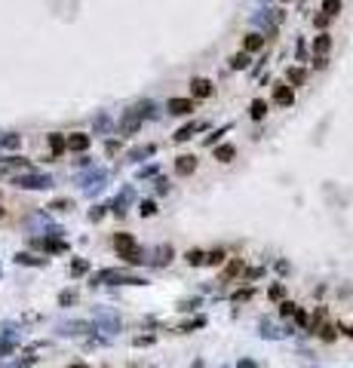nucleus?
I'll return each mask as SVG.
<instances>
[{
  "label": "nucleus",
  "instance_id": "20e7f679",
  "mask_svg": "<svg viewBox=\"0 0 353 368\" xmlns=\"http://www.w3.org/2000/svg\"><path fill=\"white\" fill-rule=\"evenodd\" d=\"M95 283H132V286H141L144 279H141V276H129V273H123V270H105V273L95 276Z\"/></svg>",
  "mask_w": 353,
  "mask_h": 368
},
{
  "label": "nucleus",
  "instance_id": "9b49d317",
  "mask_svg": "<svg viewBox=\"0 0 353 368\" xmlns=\"http://www.w3.org/2000/svg\"><path fill=\"white\" fill-rule=\"evenodd\" d=\"M237 157V147L234 144H221V147H215V160L218 163H231Z\"/></svg>",
  "mask_w": 353,
  "mask_h": 368
},
{
  "label": "nucleus",
  "instance_id": "ea45409f",
  "mask_svg": "<svg viewBox=\"0 0 353 368\" xmlns=\"http://www.w3.org/2000/svg\"><path fill=\"white\" fill-rule=\"evenodd\" d=\"M132 368H138V365H132ZM141 368H144V365H141Z\"/></svg>",
  "mask_w": 353,
  "mask_h": 368
},
{
  "label": "nucleus",
  "instance_id": "f257e3e1",
  "mask_svg": "<svg viewBox=\"0 0 353 368\" xmlns=\"http://www.w3.org/2000/svg\"><path fill=\"white\" fill-rule=\"evenodd\" d=\"M114 249L120 252V258L126 264H141V249L135 246L132 233H114Z\"/></svg>",
  "mask_w": 353,
  "mask_h": 368
},
{
  "label": "nucleus",
  "instance_id": "2f4dec72",
  "mask_svg": "<svg viewBox=\"0 0 353 368\" xmlns=\"http://www.w3.org/2000/svg\"><path fill=\"white\" fill-rule=\"evenodd\" d=\"M188 261H191V264H203V255H200V252H191Z\"/></svg>",
  "mask_w": 353,
  "mask_h": 368
},
{
  "label": "nucleus",
  "instance_id": "a878e982",
  "mask_svg": "<svg viewBox=\"0 0 353 368\" xmlns=\"http://www.w3.org/2000/svg\"><path fill=\"white\" fill-rule=\"evenodd\" d=\"M169 255H172V249H169V246L157 249V264H169Z\"/></svg>",
  "mask_w": 353,
  "mask_h": 368
},
{
  "label": "nucleus",
  "instance_id": "c9c22d12",
  "mask_svg": "<svg viewBox=\"0 0 353 368\" xmlns=\"http://www.w3.org/2000/svg\"><path fill=\"white\" fill-rule=\"evenodd\" d=\"M95 129H108V117H95Z\"/></svg>",
  "mask_w": 353,
  "mask_h": 368
},
{
  "label": "nucleus",
  "instance_id": "7c9ffc66",
  "mask_svg": "<svg viewBox=\"0 0 353 368\" xmlns=\"http://www.w3.org/2000/svg\"><path fill=\"white\" fill-rule=\"evenodd\" d=\"M314 21H317V28H326V25H329V15H326V12H323V15H317V18H314Z\"/></svg>",
  "mask_w": 353,
  "mask_h": 368
},
{
  "label": "nucleus",
  "instance_id": "c85d7f7f",
  "mask_svg": "<svg viewBox=\"0 0 353 368\" xmlns=\"http://www.w3.org/2000/svg\"><path fill=\"white\" fill-rule=\"evenodd\" d=\"M154 212H157V206H154L151 200H148V203H141V215H154Z\"/></svg>",
  "mask_w": 353,
  "mask_h": 368
},
{
  "label": "nucleus",
  "instance_id": "e433bc0d",
  "mask_svg": "<svg viewBox=\"0 0 353 368\" xmlns=\"http://www.w3.org/2000/svg\"><path fill=\"white\" fill-rule=\"evenodd\" d=\"M58 301H61V304H74V292H65V295H61Z\"/></svg>",
  "mask_w": 353,
  "mask_h": 368
},
{
  "label": "nucleus",
  "instance_id": "bb28decb",
  "mask_svg": "<svg viewBox=\"0 0 353 368\" xmlns=\"http://www.w3.org/2000/svg\"><path fill=\"white\" fill-rule=\"evenodd\" d=\"M295 310H298V307H295L292 301H283V304H280V313H283V316H295Z\"/></svg>",
  "mask_w": 353,
  "mask_h": 368
},
{
  "label": "nucleus",
  "instance_id": "58836bf2",
  "mask_svg": "<svg viewBox=\"0 0 353 368\" xmlns=\"http://www.w3.org/2000/svg\"><path fill=\"white\" fill-rule=\"evenodd\" d=\"M3 215H6V209H3V206H0V218H3Z\"/></svg>",
  "mask_w": 353,
  "mask_h": 368
},
{
  "label": "nucleus",
  "instance_id": "f3484780",
  "mask_svg": "<svg viewBox=\"0 0 353 368\" xmlns=\"http://www.w3.org/2000/svg\"><path fill=\"white\" fill-rule=\"evenodd\" d=\"M249 114H252V120H264V114H267V104H264L261 98H258V101H252Z\"/></svg>",
  "mask_w": 353,
  "mask_h": 368
},
{
  "label": "nucleus",
  "instance_id": "7ed1b4c3",
  "mask_svg": "<svg viewBox=\"0 0 353 368\" xmlns=\"http://www.w3.org/2000/svg\"><path fill=\"white\" fill-rule=\"evenodd\" d=\"M12 184H15V187H22V190H46V187H52V178H49V175L28 172V175H15V178H12Z\"/></svg>",
  "mask_w": 353,
  "mask_h": 368
},
{
  "label": "nucleus",
  "instance_id": "cd10ccee",
  "mask_svg": "<svg viewBox=\"0 0 353 368\" xmlns=\"http://www.w3.org/2000/svg\"><path fill=\"white\" fill-rule=\"evenodd\" d=\"M52 209H58V212H68V209H71V200H55V203H52Z\"/></svg>",
  "mask_w": 353,
  "mask_h": 368
},
{
  "label": "nucleus",
  "instance_id": "1a4fd4ad",
  "mask_svg": "<svg viewBox=\"0 0 353 368\" xmlns=\"http://www.w3.org/2000/svg\"><path fill=\"white\" fill-rule=\"evenodd\" d=\"M274 98H277V104H280V107H289V104H292V98H295V95H292V89H289V86H286V83H280V86H277V89H274Z\"/></svg>",
  "mask_w": 353,
  "mask_h": 368
},
{
  "label": "nucleus",
  "instance_id": "aec40b11",
  "mask_svg": "<svg viewBox=\"0 0 353 368\" xmlns=\"http://www.w3.org/2000/svg\"><path fill=\"white\" fill-rule=\"evenodd\" d=\"M34 356H25V359H15V362H0V368H31Z\"/></svg>",
  "mask_w": 353,
  "mask_h": 368
},
{
  "label": "nucleus",
  "instance_id": "393cba45",
  "mask_svg": "<svg viewBox=\"0 0 353 368\" xmlns=\"http://www.w3.org/2000/svg\"><path fill=\"white\" fill-rule=\"evenodd\" d=\"M151 154H154V144H144V147H138V150H132L129 157H132V160H138V157H151Z\"/></svg>",
  "mask_w": 353,
  "mask_h": 368
},
{
  "label": "nucleus",
  "instance_id": "412c9836",
  "mask_svg": "<svg viewBox=\"0 0 353 368\" xmlns=\"http://www.w3.org/2000/svg\"><path fill=\"white\" fill-rule=\"evenodd\" d=\"M289 83H292V86H301V83H304V71H301V68H289Z\"/></svg>",
  "mask_w": 353,
  "mask_h": 368
},
{
  "label": "nucleus",
  "instance_id": "5701e85b",
  "mask_svg": "<svg viewBox=\"0 0 353 368\" xmlns=\"http://www.w3.org/2000/svg\"><path fill=\"white\" fill-rule=\"evenodd\" d=\"M15 261H18V264H37V267H43V264H46L43 258H31V255H25V252H22V255H15Z\"/></svg>",
  "mask_w": 353,
  "mask_h": 368
},
{
  "label": "nucleus",
  "instance_id": "39448f33",
  "mask_svg": "<svg viewBox=\"0 0 353 368\" xmlns=\"http://www.w3.org/2000/svg\"><path fill=\"white\" fill-rule=\"evenodd\" d=\"M86 147H89V135H83V132H74V135H68V138H65V150L83 154Z\"/></svg>",
  "mask_w": 353,
  "mask_h": 368
},
{
  "label": "nucleus",
  "instance_id": "9d476101",
  "mask_svg": "<svg viewBox=\"0 0 353 368\" xmlns=\"http://www.w3.org/2000/svg\"><path fill=\"white\" fill-rule=\"evenodd\" d=\"M243 46H246V52H258V49L264 46V37L252 31V34H246V40H243Z\"/></svg>",
  "mask_w": 353,
  "mask_h": 368
},
{
  "label": "nucleus",
  "instance_id": "0eeeda50",
  "mask_svg": "<svg viewBox=\"0 0 353 368\" xmlns=\"http://www.w3.org/2000/svg\"><path fill=\"white\" fill-rule=\"evenodd\" d=\"M191 92H194V98H209V95H212V80L197 77V80L191 83Z\"/></svg>",
  "mask_w": 353,
  "mask_h": 368
},
{
  "label": "nucleus",
  "instance_id": "6e6552de",
  "mask_svg": "<svg viewBox=\"0 0 353 368\" xmlns=\"http://www.w3.org/2000/svg\"><path fill=\"white\" fill-rule=\"evenodd\" d=\"M194 169H197V157L184 154V157H178V160H175V172H178V175H191Z\"/></svg>",
  "mask_w": 353,
  "mask_h": 368
},
{
  "label": "nucleus",
  "instance_id": "4be33fe9",
  "mask_svg": "<svg viewBox=\"0 0 353 368\" xmlns=\"http://www.w3.org/2000/svg\"><path fill=\"white\" fill-rule=\"evenodd\" d=\"M221 261H224V252H221V249H215V252L203 255V264H221Z\"/></svg>",
  "mask_w": 353,
  "mask_h": 368
},
{
  "label": "nucleus",
  "instance_id": "b1692460",
  "mask_svg": "<svg viewBox=\"0 0 353 368\" xmlns=\"http://www.w3.org/2000/svg\"><path fill=\"white\" fill-rule=\"evenodd\" d=\"M194 129H200V123H197V126H184V129H178V132H175V141H188Z\"/></svg>",
  "mask_w": 353,
  "mask_h": 368
},
{
  "label": "nucleus",
  "instance_id": "473e14b6",
  "mask_svg": "<svg viewBox=\"0 0 353 368\" xmlns=\"http://www.w3.org/2000/svg\"><path fill=\"white\" fill-rule=\"evenodd\" d=\"M271 298L280 301V298H283V286H274V289H271Z\"/></svg>",
  "mask_w": 353,
  "mask_h": 368
},
{
  "label": "nucleus",
  "instance_id": "a211bd4d",
  "mask_svg": "<svg viewBox=\"0 0 353 368\" xmlns=\"http://www.w3.org/2000/svg\"><path fill=\"white\" fill-rule=\"evenodd\" d=\"M323 12H326L329 18H335V15L341 12V0H323Z\"/></svg>",
  "mask_w": 353,
  "mask_h": 368
},
{
  "label": "nucleus",
  "instance_id": "4c0bfd02",
  "mask_svg": "<svg viewBox=\"0 0 353 368\" xmlns=\"http://www.w3.org/2000/svg\"><path fill=\"white\" fill-rule=\"evenodd\" d=\"M304 55H307V46H304V40H301V43H298V58L304 61Z\"/></svg>",
  "mask_w": 353,
  "mask_h": 368
},
{
  "label": "nucleus",
  "instance_id": "6ab92c4d",
  "mask_svg": "<svg viewBox=\"0 0 353 368\" xmlns=\"http://www.w3.org/2000/svg\"><path fill=\"white\" fill-rule=\"evenodd\" d=\"M231 68H249V52H240V55H231Z\"/></svg>",
  "mask_w": 353,
  "mask_h": 368
},
{
  "label": "nucleus",
  "instance_id": "a19ab883",
  "mask_svg": "<svg viewBox=\"0 0 353 368\" xmlns=\"http://www.w3.org/2000/svg\"><path fill=\"white\" fill-rule=\"evenodd\" d=\"M286 3H289V0H286Z\"/></svg>",
  "mask_w": 353,
  "mask_h": 368
},
{
  "label": "nucleus",
  "instance_id": "c756f323",
  "mask_svg": "<svg viewBox=\"0 0 353 368\" xmlns=\"http://www.w3.org/2000/svg\"><path fill=\"white\" fill-rule=\"evenodd\" d=\"M148 344H154V338H151V335H144V338H135V347H148Z\"/></svg>",
  "mask_w": 353,
  "mask_h": 368
},
{
  "label": "nucleus",
  "instance_id": "f8f14e48",
  "mask_svg": "<svg viewBox=\"0 0 353 368\" xmlns=\"http://www.w3.org/2000/svg\"><path fill=\"white\" fill-rule=\"evenodd\" d=\"M314 49H317L320 55H326V52L332 49V37H329V34H320V37L314 40Z\"/></svg>",
  "mask_w": 353,
  "mask_h": 368
},
{
  "label": "nucleus",
  "instance_id": "ddd939ff",
  "mask_svg": "<svg viewBox=\"0 0 353 368\" xmlns=\"http://www.w3.org/2000/svg\"><path fill=\"white\" fill-rule=\"evenodd\" d=\"M46 141H49V150H52L55 157H58V154L65 150V135H58V132H52V135H49Z\"/></svg>",
  "mask_w": 353,
  "mask_h": 368
},
{
  "label": "nucleus",
  "instance_id": "2eb2a0df",
  "mask_svg": "<svg viewBox=\"0 0 353 368\" xmlns=\"http://www.w3.org/2000/svg\"><path fill=\"white\" fill-rule=\"evenodd\" d=\"M3 169H31V163L25 157H9V160H3Z\"/></svg>",
  "mask_w": 353,
  "mask_h": 368
},
{
  "label": "nucleus",
  "instance_id": "dca6fc26",
  "mask_svg": "<svg viewBox=\"0 0 353 368\" xmlns=\"http://www.w3.org/2000/svg\"><path fill=\"white\" fill-rule=\"evenodd\" d=\"M83 332H89L86 322H68V326H61V335H83Z\"/></svg>",
  "mask_w": 353,
  "mask_h": 368
},
{
  "label": "nucleus",
  "instance_id": "f704fd0d",
  "mask_svg": "<svg viewBox=\"0 0 353 368\" xmlns=\"http://www.w3.org/2000/svg\"><path fill=\"white\" fill-rule=\"evenodd\" d=\"M323 338H326V341H335V329H332V326H326V329H323Z\"/></svg>",
  "mask_w": 353,
  "mask_h": 368
},
{
  "label": "nucleus",
  "instance_id": "f03ea898",
  "mask_svg": "<svg viewBox=\"0 0 353 368\" xmlns=\"http://www.w3.org/2000/svg\"><path fill=\"white\" fill-rule=\"evenodd\" d=\"M148 111H151V104H148V101H141L138 107H129V111L123 114V120H120V132H123V135L138 132V126H141V120L148 117Z\"/></svg>",
  "mask_w": 353,
  "mask_h": 368
},
{
  "label": "nucleus",
  "instance_id": "4468645a",
  "mask_svg": "<svg viewBox=\"0 0 353 368\" xmlns=\"http://www.w3.org/2000/svg\"><path fill=\"white\" fill-rule=\"evenodd\" d=\"M22 144V138L15 135V132H6V135H0V147H6V150H15Z\"/></svg>",
  "mask_w": 353,
  "mask_h": 368
},
{
  "label": "nucleus",
  "instance_id": "72a5a7b5",
  "mask_svg": "<svg viewBox=\"0 0 353 368\" xmlns=\"http://www.w3.org/2000/svg\"><path fill=\"white\" fill-rule=\"evenodd\" d=\"M295 319H298V322H301V326H307V322H310V319H307V313H304V310H295Z\"/></svg>",
  "mask_w": 353,
  "mask_h": 368
},
{
  "label": "nucleus",
  "instance_id": "423d86ee",
  "mask_svg": "<svg viewBox=\"0 0 353 368\" xmlns=\"http://www.w3.org/2000/svg\"><path fill=\"white\" fill-rule=\"evenodd\" d=\"M166 107H169V114L184 117V114H191V111H194V101H191V98H169V101H166Z\"/></svg>",
  "mask_w": 353,
  "mask_h": 368
}]
</instances>
